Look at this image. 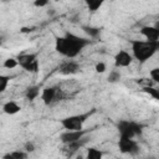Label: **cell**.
Wrapping results in <instances>:
<instances>
[{
    "label": "cell",
    "mask_w": 159,
    "mask_h": 159,
    "mask_svg": "<svg viewBox=\"0 0 159 159\" xmlns=\"http://www.w3.org/2000/svg\"><path fill=\"white\" fill-rule=\"evenodd\" d=\"M88 43H89L88 39L75 35L72 32H66L65 36L56 37L55 50L60 55L67 58H75Z\"/></svg>",
    "instance_id": "cell-1"
},
{
    "label": "cell",
    "mask_w": 159,
    "mask_h": 159,
    "mask_svg": "<svg viewBox=\"0 0 159 159\" xmlns=\"http://www.w3.org/2000/svg\"><path fill=\"white\" fill-rule=\"evenodd\" d=\"M132 45V57L138 60L139 62H145L159 48V42H149V41H142V40H133L130 42Z\"/></svg>",
    "instance_id": "cell-2"
},
{
    "label": "cell",
    "mask_w": 159,
    "mask_h": 159,
    "mask_svg": "<svg viewBox=\"0 0 159 159\" xmlns=\"http://www.w3.org/2000/svg\"><path fill=\"white\" fill-rule=\"evenodd\" d=\"M96 112L94 108H92L89 112L86 113H81V114H73L70 117H65L60 120L62 128L65 130H81L83 129V124L86 123V120Z\"/></svg>",
    "instance_id": "cell-3"
},
{
    "label": "cell",
    "mask_w": 159,
    "mask_h": 159,
    "mask_svg": "<svg viewBox=\"0 0 159 159\" xmlns=\"http://www.w3.org/2000/svg\"><path fill=\"white\" fill-rule=\"evenodd\" d=\"M144 125L142 123H137L133 120H119L117 123V129L119 133V138H130L134 139V137L142 135Z\"/></svg>",
    "instance_id": "cell-4"
},
{
    "label": "cell",
    "mask_w": 159,
    "mask_h": 159,
    "mask_svg": "<svg viewBox=\"0 0 159 159\" xmlns=\"http://www.w3.org/2000/svg\"><path fill=\"white\" fill-rule=\"evenodd\" d=\"M17 63L21 66L25 71L36 73L39 71V60L36 53H22L17 56Z\"/></svg>",
    "instance_id": "cell-5"
},
{
    "label": "cell",
    "mask_w": 159,
    "mask_h": 159,
    "mask_svg": "<svg viewBox=\"0 0 159 159\" xmlns=\"http://www.w3.org/2000/svg\"><path fill=\"white\" fill-rule=\"evenodd\" d=\"M118 149L123 154H129V155H137L140 150V147L135 139L130 138H119L118 140Z\"/></svg>",
    "instance_id": "cell-6"
},
{
    "label": "cell",
    "mask_w": 159,
    "mask_h": 159,
    "mask_svg": "<svg viewBox=\"0 0 159 159\" xmlns=\"http://www.w3.org/2000/svg\"><path fill=\"white\" fill-rule=\"evenodd\" d=\"M91 129H81V130H65L63 133H61L60 135V140L62 144H70L73 142H77L82 138L86 137V134L89 132Z\"/></svg>",
    "instance_id": "cell-7"
},
{
    "label": "cell",
    "mask_w": 159,
    "mask_h": 159,
    "mask_svg": "<svg viewBox=\"0 0 159 159\" xmlns=\"http://www.w3.org/2000/svg\"><path fill=\"white\" fill-rule=\"evenodd\" d=\"M81 71V67L80 65L73 61V60H67V61H63L60 66H58V72L63 76H71V75H76Z\"/></svg>",
    "instance_id": "cell-8"
},
{
    "label": "cell",
    "mask_w": 159,
    "mask_h": 159,
    "mask_svg": "<svg viewBox=\"0 0 159 159\" xmlns=\"http://www.w3.org/2000/svg\"><path fill=\"white\" fill-rule=\"evenodd\" d=\"M132 62H133L132 53H129V52L125 51V50H119V51L114 55V66H116L117 68L128 67Z\"/></svg>",
    "instance_id": "cell-9"
},
{
    "label": "cell",
    "mask_w": 159,
    "mask_h": 159,
    "mask_svg": "<svg viewBox=\"0 0 159 159\" xmlns=\"http://www.w3.org/2000/svg\"><path fill=\"white\" fill-rule=\"evenodd\" d=\"M140 34L145 37V41L149 42H159V27L158 26H143L140 29Z\"/></svg>",
    "instance_id": "cell-10"
},
{
    "label": "cell",
    "mask_w": 159,
    "mask_h": 159,
    "mask_svg": "<svg viewBox=\"0 0 159 159\" xmlns=\"http://www.w3.org/2000/svg\"><path fill=\"white\" fill-rule=\"evenodd\" d=\"M56 91H57V87H45L41 91V99H42L43 104L50 106V104L55 103Z\"/></svg>",
    "instance_id": "cell-11"
},
{
    "label": "cell",
    "mask_w": 159,
    "mask_h": 159,
    "mask_svg": "<svg viewBox=\"0 0 159 159\" xmlns=\"http://www.w3.org/2000/svg\"><path fill=\"white\" fill-rule=\"evenodd\" d=\"M2 111H4L5 114L14 116V114H16V113H19L21 111V106L19 103H16L15 101H7L2 106Z\"/></svg>",
    "instance_id": "cell-12"
},
{
    "label": "cell",
    "mask_w": 159,
    "mask_h": 159,
    "mask_svg": "<svg viewBox=\"0 0 159 159\" xmlns=\"http://www.w3.org/2000/svg\"><path fill=\"white\" fill-rule=\"evenodd\" d=\"M86 143H87V138L84 137V138H82V139H80V140H77V142L66 144V145H65V152H66L68 155H71L72 153H76L78 149H81Z\"/></svg>",
    "instance_id": "cell-13"
},
{
    "label": "cell",
    "mask_w": 159,
    "mask_h": 159,
    "mask_svg": "<svg viewBox=\"0 0 159 159\" xmlns=\"http://www.w3.org/2000/svg\"><path fill=\"white\" fill-rule=\"evenodd\" d=\"M39 96H40V86H37V84L30 86V87H27V89L25 91V97H26V99H29V101H34V99H36Z\"/></svg>",
    "instance_id": "cell-14"
},
{
    "label": "cell",
    "mask_w": 159,
    "mask_h": 159,
    "mask_svg": "<svg viewBox=\"0 0 159 159\" xmlns=\"http://www.w3.org/2000/svg\"><path fill=\"white\" fill-rule=\"evenodd\" d=\"M86 159H103V152L94 147H91L87 149Z\"/></svg>",
    "instance_id": "cell-15"
},
{
    "label": "cell",
    "mask_w": 159,
    "mask_h": 159,
    "mask_svg": "<svg viewBox=\"0 0 159 159\" xmlns=\"http://www.w3.org/2000/svg\"><path fill=\"white\" fill-rule=\"evenodd\" d=\"M86 5L91 12H94V11L99 10V7L103 5V1L102 0H88L86 2Z\"/></svg>",
    "instance_id": "cell-16"
},
{
    "label": "cell",
    "mask_w": 159,
    "mask_h": 159,
    "mask_svg": "<svg viewBox=\"0 0 159 159\" xmlns=\"http://www.w3.org/2000/svg\"><path fill=\"white\" fill-rule=\"evenodd\" d=\"M82 30L89 36V37H97L101 34V30L98 27H93V26H82Z\"/></svg>",
    "instance_id": "cell-17"
},
{
    "label": "cell",
    "mask_w": 159,
    "mask_h": 159,
    "mask_svg": "<svg viewBox=\"0 0 159 159\" xmlns=\"http://www.w3.org/2000/svg\"><path fill=\"white\" fill-rule=\"evenodd\" d=\"M120 78H122V75H120V72L117 71V70L111 71L109 75H108V77H107V80H108L109 83H117V82L120 81Z\"/></svg>",
    "instance_id": "cell-18"
},
{
    "label": "cell",
    "mask_w": 159,
    "mask_h": 159,
    "mask_svg": "<svg viewBox=\"0 0 159 159\" xmlns=\"http://www.w3.org/2000/svg\"><path fill=\"white\" fill-rule=\"evenodd\" d=\"M2 66H4L5 68H7V70H12V68H15L16 66H19V63H17V60H16V58L9 57V58H6V60L4 61Z\"/></svg>",
    "instance_id": "cell-19"
},
{
    "label": "cell",
    "mask_w": 159,
    "mask_h": 159,
    "mask_svg": "<svg viewBox=\"0 0 159 159\" xmlns=\"http://www.w3.org/2000/svg\"><path fill=\"white\" fill-rule=\"evenodd\" d=\"M10 82V77L6 75H0V93L5 92V89L7 88V84Z\"/></svg>",
    "instance_id": "cell-20"
},
{
    "label": "cell",
    "mask_w": 159,
    "mask_h": 159,
    "mask_svg": "<svg viewBox=\"0 0 159 159\" xmlns=\"http://www.w3.org/2000/svg\"><path fill=\"white\" fill-rule=\"evenodd\" d=\"M143 91H144L147 94L152 96L155 101H158V99H159V91H158L157 88H154V87H144V88H143Z\"/></svg>",
    "instance_id": "cell-21"
},
{
    "label": "cell",
    "mask_w": 159,
    "mask_h": 159,
    "mask_svg": "<svg viewBox=\"0 0 159 159\" xmlns=\"http://www.w3.org/2000/svg\"><path fill=\"white\" fill-rule=\"evenodd\" d=\"M149 76H150V78L153 80V82H155V83H159V68H158V67H155V68L150 70V72H149Z\"/></svg>",
    "instance_id": "cell-22"
},
{
    "label": "cell",
    "mask_w": 159,
    "mask_h": 159,
    "mask_svg": "<svg viewBox=\"0 0 159 159\" xmlns=\"http://www.w3.org/2000/svg\"><path fill=\"white\" fill-rule=\"evenodd\" d=\"M11 154L16 159H26L27 158V153L25 150H14V152H11Z\"/></svg>",
    "instance_id": "cell-23"
},
{
    "label": "cell",
    "mask_w": 159,
    "mask_h": 159,
    "mask_svg": "<svg viewBox=\"0 0 159 159\" xmlns=\"http://www.w3.org/2000/svg\"><path fill=\"white\" fill-rule=\"evenodd\" d=\"M94 70H96V72H98V73H103V72L107 70L106 63H104V62H97L96 66H94Z\"/></svg>",
    "instance_id": "cell-24"
},
{
    "label": "cell",
    "mask_w": 159,
    "mask_h": 159,
    "mask_svg": "<svg viewBox=\"0 0 159 159\" xmlns=\"http://www.w3.org/2000/svg\"><path fill=\"white\" fill-rule=\"evenodd\" d=\"M35 144L32 143V142H27V143H25V145H24V150L29 154V153H32V152H35Z\"/></svg>",
    "instance_id": "cell-25"
},
{
    "label": "cell",
    "mask_w": 159,
    "mask_h": 159,
    "mask_svg": "<svg viewBox=\"0 0 159 159\" xmlns=\"http://www.w3.org/2000/svg\"><path fill=\"white\" fill-rule=\"evenodd\" d=\"M47 4H48L47 0H36V1L34 2V5L37 6V7H43V6H46Z\"/></svg>",
    "instance_id": "cell-26"
},
{
    "label": "cell",
    "mask_w": 159,
    "mask_h": 159,
    "mask_svg": "<svg viewBox=\"0 0 159 159\" xmlns=\"http://www.w3.org/2000/svg\"><path fill=\"white\" fill-rule=\"evenodd\" d=\"M2 159H16L11 153H7V154H5L4 157H2Z\"/></svg>",
    "instance_id": "cell-27"
},
{
    "label": "cell",
    "mask_w": 159,
    "mask_h": 159,
    "mask_svg": "<svg viewBox=\"0 0 159 159\" xmlns=\"http://www.w3.org/2000/svg\"><path fill=\"white\" fill-rule=\"evenodd\" d=\"M75 159H84V157H83V155H81V154H77V155L75 157Z\"/></svg>",
    "instance_id": "cell-28"
},
{
    "label": "cell",
    "mask_w": 159,
    "mask_h": 159,
    "mask_svg": "<svg viewBox=\"0 0 159 159\" xmlns=\"http://www.w3.org/2000/svg\"><path fill=\"white\" fill-rule=\"evenodd\" d=\"M148 159H157V158H154V157H150V158H148Z\"/></svg>",
    "instance_id": "cell-29"
}]
</instances>
